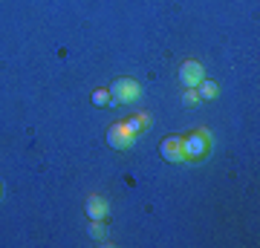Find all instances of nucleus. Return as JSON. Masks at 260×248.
Wrapping results in <instances>:
<instances>
[{"label":"nucleus","mask_w":260,"mask_h":248,"mask_svg":"<svg viewBox=\"0 0 260 248\" xmlns=\"http://www.w3.org/2000/svg\"><path fill=\"white\" fill-rule=\"evenodd\" d=\"M159 153H162L168 162H174V165L185 162V138H179V136L165 138V141H162V147H159Z\"/></svg>","instance_id":"obj_2"},{"label":"nucleus","mask_w":260,"mask_h":248,"mask_svg":"<svg viewBox=\"0 0 260 248\" xmlns=\"http://www.w3.org/2000/svg\"><path fill=\"white\" fill-rule=\"evenodd\" d=\"M87 234L93 239H107V225H102L99 220H90V228H87Z\"/></svg>","instance_id":"obj_8"},{"label":"nucleus","mask_w":260,"mask_h":248,"mask_svg":"<svg viewBox=\"0 0 260 248\" xmlns=\"http://www.w3.org/2000/svg\"><path fill=\"white\" fill-rule=\"evenodd\" d=\"M133 133H130V127L124 124V121H119V124H113L110 130H107V145L110 147H119V150H124V147L133 145Z\"/></svg>","instance_id":"obj_3"},{"label":"nucleus","mask_w":260,"mask_h":248,"mask_svg":"<svg viewBox=\"0 0 260 248\" xmlns=\"http://www.w3.org/2000/svg\"><path fill=\"white\" fill-rule=\"evenodd\" d=\"M200 95H203V98H208V101H211V98H217V84L214 81H200Z\"/></svg>","instance_id":"obj_9"},{"label":"nucleus","mask_w":260,"mask_h":248,"mask_svg":"<svg viewBox=\"0 0 260 248\" xmlns=\"http://www.w3.org/2000/svg\"><path fill=\"white\" fill-rule=\"evenodd\" d=\"M208 150V136L205 133H194L185 138V159H200Z\"/></svg>","instance_id":"obj_5"},{"label":"nucleus","mask_w":260,"mask_h":248,"mask_svg":"<svg viewBox=\"0 0 260 248\" xmlns=\"http://www.w3.org/2000/svg\"><path fill=\"white\" fill-rule=\"evenodd\" d=\"M87 217L90 220H104L107 217V202H104L102 196H90L87 199Z\"/></svg>","instance_id":"obj_6"},{"label":"nucleus","mask_w":260,"mask_h":248,"mask_svg":"<svg viewBox=\"0 0 260 248\" xmlns=\"http://www.w3.org/2000/svg\"><path fill=\"white\" fill-rule=\"evenodd\" d=\"M197 101H200V95H197V92H191V90H188L185 95H182V104H185V107H194Z\"/></svg>","instance_id":"obj_11"},{"label":"nucleus","mask_w":260,"mask_h":248,"mask_svg":"<svg viewBox=\"0 0 260 248\" xmlns=\"http://www.w3.org/2000/svg\"><path fill=\"white\" fill-rule=\"evenodd\" d=\"M205 78V69L203 64H197V61H185V64L179 66V81H182V87H200V81Z\"/></svg>","instance_id":"obj_4"},{"label":"nucleus","mask_w":260,"mask_h":248,"mask_svg":"<svg viewBox=\"0 0 260 248\" xmlns=\"http://www.w3.org/2000/svg\"><path fill=\"white\" fill-rule=\"evenodd\" d=\"M139 95H142V87H139V81H133V78H116L113 87H110V101L113 104H133Z\"/></svg>","instance_id":"obj_1"},{"label":"nucleus","mask_w":260,"mask_h":248,"mask_svg":"<svg viewBox=\"0 0 260 248\" xmlns=\"http://www.w3.org/2000/svg\"><path fill=\"white\" fill-rule=\"evenodd\" d=\"M93 104H99V107L110 104V90H95L93 92Z\"/></svg>","instance_id":"obj_10"},{"label":"nucleus","mask_w":260,"mask_h":248,"mask_svg":"<svg viewBox=\"0 0 260 248\" xmlns=\"http://www.w3.org/2000/svg\"><path fill=\"white\" fill-rule=\"evenodd\" d=\"M124 124H127L130 127V133H133V136H139V133H145V130H148V116H136V119H130V121H124Z\"/></svg>","instance_id":"obj_7"}]
</instances>
